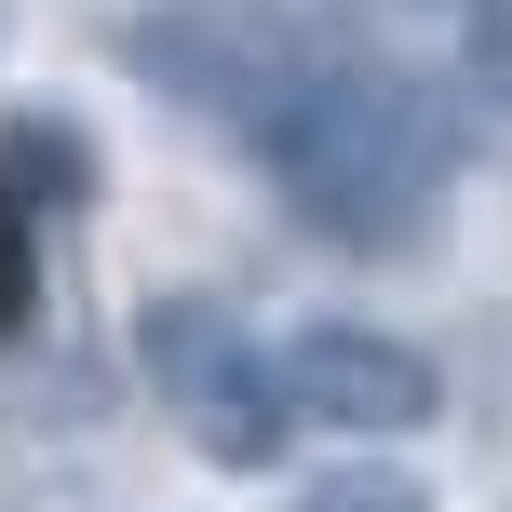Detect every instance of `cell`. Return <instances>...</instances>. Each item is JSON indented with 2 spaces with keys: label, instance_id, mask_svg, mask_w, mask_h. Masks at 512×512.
<instances>
[{
  "label": "cell",
  "instance_id": "obj_2",
  "mask_svg": "<svg viewBox=\"0 0 512 512\" xmlns=\"http://www.w3.org/2000/svg\"><path fill=\"white\" fill-rule=\"evenodd\" d=\"M270 378H283V418L297 432H351V445H405V432L445 418L432 351L391 337V324H297L270 351Z\"/></svg>",
  "mask_w": 512,
  "mask_h": 512
},
{
  "label": "cell",
  "instance_id": "obj_6",
  "mask_svg": "<svg viewBox=\"0 0 512 512\" xmlns=\"http://www.w3.org/2000/svg\"><path fill=\"white\" fill-rule=\"evenodd\" d=\"M472 81L512 108V0H486V14H472Z\"/></svg>",
  "mask_w": 512,
  "mask_h": 512
},
{
  "label": "cell",
  "instance_id": "obj_5",
  "mask_svg": "<svg viewBox=\"0 0 512 512\" xmlns=\"http://www.w3.org/2000/svg\"><path fill=\"white\" fill-rule=\"evenodd\" d=\"M27 310H41V216L0 203V337H14Z\"/></svg>",
  "mask_w": 512,
  "mask_h": 512
},
{
  "label": "cell",
  "instance_id": "obj_1",
  "mask_svg": "<svg viewBox=\"0 0 512 512\" xmlns=\"http://www.w3.org/2000/svg\"><path fill=\"white\" fill-rule=\"evenodd\" d=\"M256 162H270V189L297 203V230L324 243H418L445 203V176H459V108L432 95L418 68H378V54H283V81L256 95Z\"/></svg>",
  "mask_w": 512,
  "mask_h": 512
},
{
  "label": "cell",
  "instance_id": "obj_3",
  "mask_svg": "<svg viewBox=\"0 0 512 512\" xmlns=\"http://www.w3.org/2000/svg\"><path fill=\"white\" fill-rule=\"evenodd\" d=\"M149 378L176 391V418H189V445H203L216 472H256V459H283V378L256 364V337L243 324H216L203 297H176V310H149Z\"/></svg>",
  "mask_w": 512,
  "mask_h": 512
},
{
  "label": "cell",
  "instance_id": "obj_4",
  "mask_svg": "<svg viewBox=\"0 0 512 512\" xmlns=\"http://www.w3.org/2000/svg\"><path fill=\"white\" fill-rule=\"evenodd\" d=\"M297 512H432L418 472H324V486H297Z\"/></svg>",
  "mask_w": 512,
  "mask_h": 512
}]
</instances>
